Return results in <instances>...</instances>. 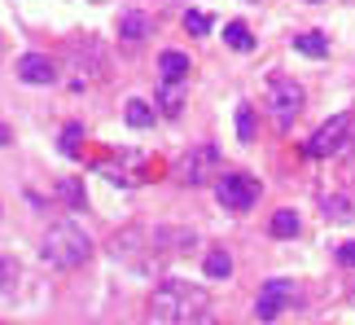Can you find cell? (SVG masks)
Here are the masks:
<instances>
[{
	"mask_svg": "<svg viewBox=\"0 0 355 325\" xmlns=\"http://www.w3.org/2000/svg\"><path fill=\"white\" fill-rule=\"evenodd\" d=\"M207 303H211V294L202 286H193V281H162V286L149 294V321L184 325V321L207 312Z\"/></svg>",
	"mask_w": 355,
	"mask_h": 325,
	"instance_id": "6da1fadb",
	"label": "cell"
},
{
	"mask_svg": "<svg viewBox=\"0 0 355 325\" xmlns=\"http://www.w3.org/2000/svg\"><path fill=\"white\" fill-rule=\"evenodd\" d=\"M88 255H92V238L71 220L53 224L44 242H40V260L53 268H79V264H88Z\"/></svg>",
	"mask_w": 355,
	"mask_h": 325,
	"instance_id": "7a4b0ae2",
	"label": "cell"
},
{
	"mask_svg": "<svg viewBox=\"0 0 355 325\" xmlns=\"http://www.w3.org/2000/svg\"><path fill=\"white\" fill-rule=\"evenodd\" d=\"M220 176H224V162H220L215 145H193V150H184L180 162H175V181L189 185V189H202V185L220 181Z\"/></svg>",
	"mask_w": 355,
	"mask_h": 325,
	"instance_id": "3957f363",
	"label": "cell"
},
{
	"mask_svg": "<svg viewBox=\"0 0 355 325\" xmlns=\"http://www.w3.org/2000/svg\"><path fill=\"white\" fill-rule=\"evenodd\" d=\"M303 101H307V92H303L298 79H290V75H272L268 79V110L277 119V128H290V119L303 110Z\"/></svg>",
	"mask_w": 355,
	"mask_h": 325,
	"instance_id": "277c9868",
	"label": "cell"
},
{
	"mask_svg": "<svg viewBox=\"0 0 355 325\" xmlns=\"http://www.w3.org/2000/svg\"><path fill=\"white\" fill-rule=\"evenodd\" d=\"M215 198L224 202V211H250L259 202V181L245 172H224L215 181Z\"/></svg>",
	"mask_w": 355,
	"mask_h": 325,
	"instance_id": "5b68a950",
	"label": "cell"
},
{
	"mask_svg": "<svg viewBox=\"0 0 355 325\" xmlns=\"http://www.w3.org/2000/svg\"><path fill=\"white\" fill-rule=\"evenodd\" d=\"M347 137H351V115H334L329 124H320V128L307 137L303 154H307V158H329V154H338V150L347 145Z\"/></svg>",
	"mask_w": 355,
	"mask_h": 325,
	"instance_id": "8992f818",
	"label": "cell"
},
{
	"mask_svg": "<svg viewBox=\"0 0 355 325\" xmlns=\"http://www.w3.org/2000/svg\"><path fill=\"white\" fill-rule=\"evenodd\" d=\"M66 62H71V71H79L75 88H84V75H101V71H105V49H101L92 35L71 40V44H66Z\"/></svg>",
	"mask_w": 355,
	"mask_h": 325,
	"instance_id": "52a82bcc",
	"label": "cell"
},
{
	"mask_svg": "<svg viewBox=\"0 0 355 325\" xmlns=\"http://www.w3.org/2000/svg\"><path fill=\"white\" fill-rule=\"evenodd\" d=\"M294 299H298L294 281H285V277L263 281V290H259V299H254V317H259V321H277V317H281Z\"/></svg>",
	"mask_w": 355,
	"mask_h": 325,
	"instance_id": "ba28073f",
	"label": "cell"
},
{
	"mask_svg": "<svg viewBox=\"0 0 355 325\" xmlns=\"http://www.w3.org/2000/svg\"><path fill=\"white\" fill-rule=\"evenodd\" d=\"M13 71H18L22 84H31V88H44L58 79V66H53L49 53H22L18 62H13Z\"/></svg>",
	"mask_w": 355,
	"mask_h": 325,
	"instance_id": "9c48e42d",
	"label": "cell"
},
{
	"mask_svg": "<svg viewBox=\"0 0 355 325\" xmlns=\"http://www.w3.org/2000/svg\"><path fill=\"white\" fill-rule=\"evenodd\" d=\"M189 71H193L189 53H180V49H162V53H158V75H162V84H184Z\"/></svg>",
	"mask_w": 355,
	"mask_h": 325,
	"instance_id": "30bf717a",
	"label": "cell"
},
{
	"mask_svg": "<svg viewBox=\"0 0 355 325\" xmlns=\"http://www.w3.org/2000/svg\"><path fill=\"white\" fill-rule=\"evenodd\" d=\"M149 35H154V18H149V13L128 9V13L119 18V40H128V44H145Z\"/></svg>",
	"mask_w": 355,
	"mask_h": 325,
	"instance_id": "8fae6325",
	"label": "cell"
},
{
	"mask_svg": "<svg viewBox=\"0 0 355 325\" xmlns=\"http://www.w3.org/2000/svg\"><path fill=\"white\" fill-rule=\"evenodd\" d=\"M294 49L303 53V58H329V35H320V31H303V35H294Z\"/></svg>",
	"mask_w": 355,
	"mask_h": 325,
	"instance_id": "7c38bea8",
	"label": "cell"
},
{
	"mask_svg": "<svg viewBox=\"0 0 355 325\" xmlns=\"http://www.w3.org/2000/svg\"><path fill=\"white\" fill-rule=\"evenodd\" d=\"M298 228H303V220H298V211H290V207H281L277 215H272L268 233H272V238H298Z\"/></svg>",
	"mask_w": 355,
	"mask_h": 325,
	"instance_id": "4fadbf2b",
	"label": "cell"
},
{
	"mask_svg": "<svg viewBox=\"0 0 355 325\" xmlns=\"http://www.w3.org/2000/svg\"><path fill=\"white\" fill-rule=\"evenodd\" d=\"M320 215H324L329 224H347L351 215H355V207H351V198L334 194V198H324V202H320Z\"/></svg>",
	"mask_w": 355,
	"mask_h": 325,
	"instance_id": "5bb4252c",
	"label": "cell"
},
{
	"mask_svg": "<svg viewBox=\"0 0 355 325\" xmlns=\"http://www.w3.org/2000/svg\"><path fill=\"white\" fill-rule=\"evenodd\" d=\"M58 198H62L71 211H84V207H88V198H84V185H79V181H71V176H62V181H58Z\"/></svg>",
	"mask_w": 355,
	"mask_h": 325,
	"instance_id": "9a60e30c",
	"label": "cell"
},
{
	"mask_svg": "<svg viewBox=\"0 0 355 325\" xmlns=\"http://www.w3.org/2000/svg\"><path fill=\"white\" fill-rule=\"evenodd\" d=\"M224 44H228V49H237V53H250V49H254L250 26H245V22H228V26H224Z\"/></svg>",
	"mask_w": 355,
	"mask_h": 325,
	"instance_id": "2e32d148",
	"label": "cell"
},
{
	"mask_svg": "<svg viewBox=\"0 0 355 325\" xmlns=\"http://www.w3.org/2000/svg\"><path fill=\"white\" fill-rule=\"evenodd\" d=\"M123 119H128L132 128H154V106L141 101V97H132V101H128V110H123Z\"/></svg>",
	"mask_w": 355,
	"mask_h": 325,
	"instance_id": "e0dca14e",
	"label": "cell"
},
{
	"mask_svg": "<svg viewBox=\"0 0 355 325\" xmlns=\"http://www.w3.org/2000/svg\"><path fill=\"white\" fill-rule=\"evenodd\" d=\"M79 141H84V124H66L62 128V154L66 158H79V154H84V145H79Z\"/></svg>",
	"mask_w": 355,
	"mask_h": 325,
	"instance_id": "ac0fdd59",
	"label": "cell"
},
{
	"mask_svg": "<svg viewBox=\"0 0 355 325\" xmlns=\"http://www.w3.org/2000/svg\"><path fill=\"white\" fill-rule=\"evenodd\" d=\"M228 273H233L228 251H211V255H207V277H211V281H228Z\"/></svg>",
	"mask_w": 355,
	"mask_h": 325,
	"instance_id": "d6986e66",
	"label": "cell"
},
{
	"mask_svg": "<svg viewBox=\"0 0 355 325\" xmlns=\"http://www.w3.org/2000/svg\"><path fill=\"white\" fill-rule=\"evenodd\" d=\"M237 137L245 145L254 141V106H237Z\"/></svg>",
	"mask_w": 355,
	"mask_h": 325,
	"instance_id": "ffe728a7",
	"label": "cell"
},
{
	"mask_svg": "<svg viewBox=\"0 0 355 325\" xmlns=\"http://www.w3.org/2000/svg\"><path fill=\"white\" fill-rule=\"evenodd\" d=\"M158 106H162V115H171V119L180 115V106H184V101H180V84H167V88H162Z\"/></svg>",
	"mask_w": 355,
	"mask_h": 325,
	"instance_id": "44dd1931",
	"label": "cell"
},
{
	"mask_svg": "<svg viewBox=\"0 0 355 325\" xmlns=\"http://www.w3.org/2000/svg\"><path fill=\"white\" fill-rule=\"evenodd\" d=\"M184 31H189V35H207V31H211V18H207L202 9H189V13H184Z\"/></svg>",
	"mask_w": 355,
	"mask_h": 325,
	"instance_id": "7402d4cb",
	"label": "cell"
},
{
	"mask_svg": "<svg viewBox=\"0 0 355 325\" xmlns=\"http://www.w3.org/2000/svg\"><path fill=\"white\" fill-rule=\"evenodd\" d=\"M13 286H18V264H13V260H0V294H9Z\"/></svg>",
	"mask_w": 355,
	"mask_h": 325,
	"instance_id": "603a6c76",
	"label": "cell"
},
{
	"mask_svg": "<svg viewBox=\"0 0 355 325\" xmlns=\"http://www.w3.org/2000/svg\"><path fill=\"white\" fill-rule=\"evenodd\" d=\"M338 264H343V268H355V242H343V247H338Z\"/></svg>",
	"mask_w": 355,
	"mask_h": 325,
	"instance_id": "cb8c5ba5",
	"label": "cell"
},
{
	"mask_svg": "<svg viewBox=\"0 0 355 325\" xmlns=\"http://www.w3.org/2000/svg\"><path fill=\"white\" fill-rule=\"evenodd\" d=\"M0 145H9V128L5 124H0Z\"/></svg>",
	"mask_w": 355,
	"mask_h": 325,
	"instance_id": "d4e9b609",
	"label": "cell"
},
{
	"mask_svg": "<svg viewBox=\"0 0 355 325\" xmlns=\"http://www.w3.org/2000/svg\"><path fill=\"white\" fill-rule=\"evenodd\" d=\"M311 5H320V0H311Z\"/></svg>",
	"mask_w": 355,
	"mask_h": 325,
	"instance_id": "484cf974",
	"label": "cell"
}]
</instances>
